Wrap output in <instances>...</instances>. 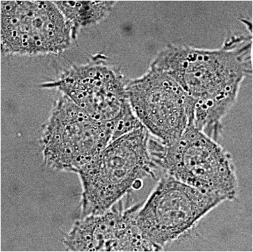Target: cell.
<instances>
[{"instance_id":"cell-9","label":"cell","mask_w":253,"mask_h":252,"mask_svg":"<svg viewBox=\"0 0 253 252\" xmlns=\"http://www.w3.org/2000/svg\"><path fill=\"white\" fill-rule=\"evenodd\" d=\"M131 192L102 213L80 217L62 236L68 252H154L137 226Z\"/></svg>"},{"instance_id":"cell-4","label":"cell","mask_w":253,"mask_h":252,"mask_svg":"<svg viewBox=\"0 0 253 252\" xmlns=\"http://www.w3.org/2000/svg\"><path fill=\"white\" fill-rule=\"evenodd\" d=\"M128 80L109 57L98 53L90 56L85 64L72 65L57 78L39 86L68 97L94 119L109 127L114 140L143 126L130 106Z\"/></svg>"},{"instance_id":"cell-7","label":"cell","mask_w":253,"mask_h":252,"mask_svg":"<svg viewBox=\"0 0 253 252\" xmlns=\"http://www.w3.org/2000/svg\"><path fill=\"white\" fill-rule=\"evenodd\" d=\"M75 42L54 1H1V55H58Z\"/></svg>"},{"instance_id":"cell-5","label":"cell","mask_w":253,"mask_h":252,"mask_svg":"<svg viewBox=\"0 0 253 252\" xmlns=\"http://www.w3.org/2000/svg\"><path fill=\"white\" fill-rule=\"evenodd\" d=\"M113 140L109 127L60 94L42 126L40 145L46 168L78 174Z\"/></svg>"},{"instance_id":"cell-8","label":"cell","mask_w":253,"mask_h":252,"mask_svg":"<svg viewBox=\"0 0 253 252\" xmlns=\"http://www.w3.org/2000/svg\"><path fill=\"white\" fill-rule=\"evenodd\" d=\"M126 90L135 116L163 143H173L193 125V99L174 79L156 67L150 65L143 75L129 79Z\"/></svg>"},{"instance_id":"cell-1","label":"cell","mask_w":253,"mask_h":252,"mask_svg":"<svg viewBox=\"0 0 253 252\" xmlns=\"http://www.w3.org/2000/svg\"><path fill=\"white\" fill-rule=\"evenodd\" d=\"M251 35L232 34L217 49L169 44L151 65L174 79L194 102L193 125L218 141L242 82L253 74Z\"/></svg>"},{"instance_id":"cell-2","label":"cell","mask_w":253,"mask_h":252,"mask_svg":"<svg viewBox=\"0 0 253 252\" xmlns=\"http://www.w3.org/2000/svg\"><path fill=\"white\" fill-rule=\"evenodd\" d=\"M150 133L142 127L115 139L78 174L82 194L80 217L102 213L144 180L160 175L150 156Z\"/></svg>"},{"instance_id":"cell-3","label":"cell","mask_w":253,"mask_h":252,"mask_svg":"<svg viewBox=\"0 0 253 252\" xmlns=\"http://www.w3.org/2000/svg\"><path fill=\"white\" fill-rule=\"evenodd\" d=\"M149 151L160 178L170 176L223 202L238 198L239 184L230 153L193 125L169 144L150 134Z\"/></svg>"},{"instance_id":"cell-6","label":"cell","mask_w":253,"mask_h":252,"mask_svg":"<svg viewBox=\"0 0 253 252\" xmlns=\"http://www.w3.org/2000/svg\"><path fill=\"white\" fill-rule=\"evenodd\" d=\"M141 203L135 219L142 237L155 252L189 235L204 217L223 203L221 199L168 176L157 180Z\"/></svg>"},{"instance_id":"cell-10","label":"cell","mask_w":253,"mask_h":252,"mask_svg":"<svg viewBox=\"0 0 253 252\" xmlns=\"http://www.w3.org/2000/svg\"><path fill=\"white\" fill-rule=\"evenodd\" d=\"M72 29L77 40L79 32L102 22L117 3V1H54Z\"/></svg>"}]
</instances>
